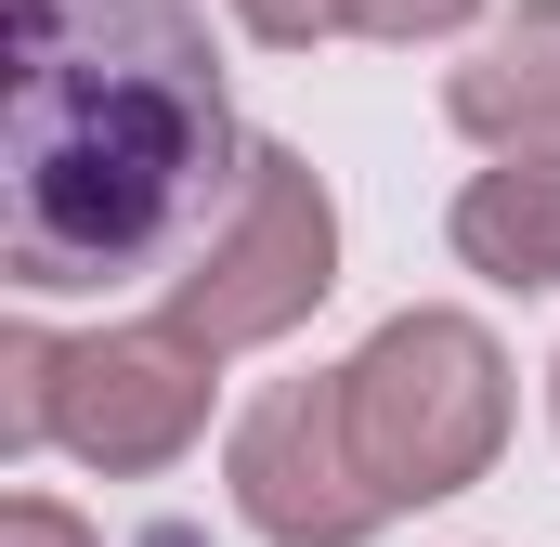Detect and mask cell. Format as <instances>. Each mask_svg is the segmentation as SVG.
<instances>
[{"label": "cell", "mask_w": 560, "mask_h": 547, "mask_svg": "<svg viewBox=\"0 0 560 547\" xmlns=\"http://www.w3.org/2000/svg\"><path fill=\"white\" fill-rule=\"evenodd\" d=\"M248 143L196 0H0V261L26 300L183 274Z\"/></svg>", "instance_id": "6da1fadb"}, {"label": "cell", "mask_w": 560, "mask_h": 547, "mask_svg": "<svg viewBox=\"0 0 560 547\" xmlns=\"http://www.w3.org/2000/svg\"><path fill=\"white\" fill-rule=\"evenodd\" d=\"M222 405V352L183 313H118V326H0V443L66 456L92 482H170Z\"/></svg>", "instance_id": "7a4b0ae2"}, {"label": "cell", "mask_w": 560, "mask_h": 547, "mask_svg": "<svg viewBox=\"0 0 560 547\" xmlns=\"http://www.w3.org/2000/svg\"><path fill=\"white\" fill-rule=\"evenodd\" d=\"M339 405H352V456H365V482L392 496V522L405 509H443V496H469V482H495V456H509V339L482 326V313H456V300H405V313H378L365 339H352V365H339Z\"/></svg>", "instance_id": "3957f363"}, {"label": "cell", "mask_w": 560, "mask_h": 547, "mask_svg": "<svg viewBox=\"0 0 560 547\" xmlns=\"http://www.w3.org/2000/svg\"><path fill=\"white\" fill-rule=\"evenodd\" d=\"M326 287H339V196H326V170H313L300 143H248L235 209L196 235V261L156 287V313H183V326L235 365V352L300 339V326L326 313Z\"/></svg>", "instance_id": "277c9868"}, {"label": "cell", "mask_w": 560, "mask_h": 547, "mask_svg": "<svg viewBox=\"0 0 560 547\" xmlns=\"http://www.w3.org/2000/svg\"><path fill=\"white\" fill-rule=\"evenodd\" d=\"M222 496L261 547H378L392 535V496L365 482L352 456V405H339V365L275 379L261 405L222 430Z\"/></svg>", "instance_id": "5b68a950"}, {"label": "cell", "mask_w": 560, "mask_h": 547, "mask_svg": "<svg viewBox=\"0 0 560 547\" xmlns=\"http://www.w3.org/2000/svg\"><path fill=\"white\" fill-rule=\"evenodd\" d=\"M443 118L482 156H560V0H509L443 66Z\"/></svg>", "instance_id": "8992f818"}, {"label": "cell", "mask_w": 560, "mask_h": 547, "mask_svg": "<svg viewBox=\"0 0 560 547\" xmlns=\"http://www.w3.org/2000/svg\"><path fill=\"white\" fill-rule=\"evenodd\" d=\"M443 248L495 300H548L560 287V156H482L443 209Z\"/></svg>", "instance_id": "52a82bcc"}, {"label": "cell", "mask_w": 560, "mask_h": 547, "mask_svg": "<svg viewBox=\"0 0 560 547\" xmlns=\"http://www.w3.org/2000/svg\"><path fill=\"white\" fill-rule=\"evenodd\" d=\"M339 39H378V53H430V39H482L495 0H326Z\"/></svg>", "instance_id": "ba28073f"}, {"label": "cell", "mask_w": 560, "mask_h": 547, "mask_svg": "<svg viewBox=\"0 0 560 547\" xmlns=\"http://www.w3.org/2000/svg\"><path fill=\"white\" fill-rule=\"evenodd\" d=\"M0 547H105V522H79L66 496H39V482H13V496H0Z\"/></svg>", "instance_id": "9c48e42d"}, {"label": "cell", "mask_w": 560, "mask_h": 547, "mask_svg": "<svg viewBox=\"0 0 560 547\" xmlns=\"http://www.w3.org/2000/svg\"><path fill=\"white\" fill-rule=\"evenodd\" d=\"M222 13H235L261 53H313V39H339V26H326V0H222Z\"/></svg>", "instance_id": "30bf717a"}, {"label": "cell", "mask_w": 560, "mask_h": 547, "mask_svg": "<svg viewBox=\"0 0 560 547\" xmlns=\"http://www.w3.org/2000/svg\"><path fill=\"white\" fill-rule=\"evenodd\" d=\"M548 417H560V352H548Z\"/></svg>", "instance_id": "8fae6325"}]
</instances>
